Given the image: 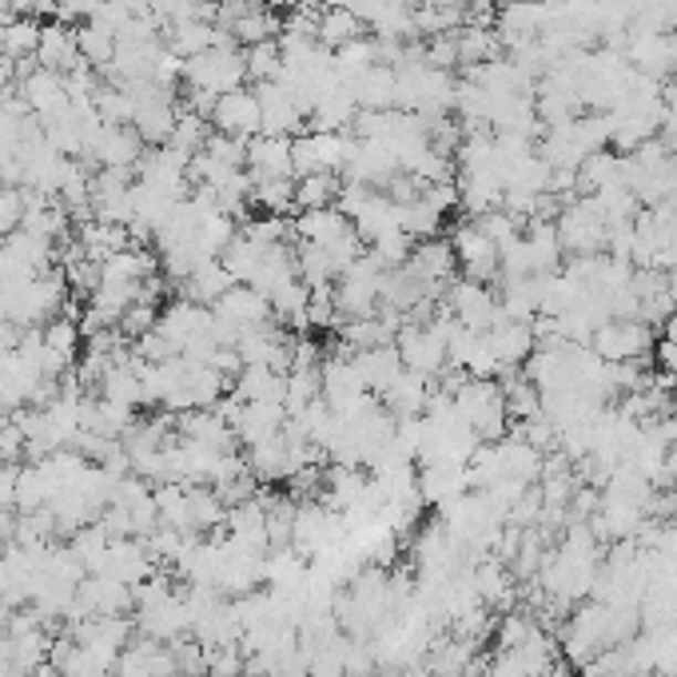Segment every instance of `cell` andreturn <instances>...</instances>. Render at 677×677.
Segmentation results:
<instances>
[{"label":"cell","mask_w":677,"mask_h":677,"mask_svg":"<svg viewBox=\"0 0 677 677\" xmlns=\"http://www.w3.org/2000/svg\"><path fill=\"white\" fill-rule=\"evenodd\" d=\"M654 327H646L642 319H606L590 338L602 363H642L654 355Z\"/></svg>","instance_id":"obj_2"},{"label":"cell","mask_w":677,"mask_h":677,"mask_svg":"<svg viewBox=\"0 0 677 677\" xmlns=\"http://www.w3.org/2000/svg\"><path fill=\"white\" fill-rule=\"evenodd\" d=\"M20 219H24V196L12 184H0V239L12 236L20 228Z\"/></svg>","instance_id":"obj_14"},{"label":"cell","mask_w":677,"mask_h":677,"mask_svg":"<svg viewBox=\"0 0 677 677\" xmlns=\"http://www.w3.org/2000/svg\"><path fill=\"white\" fill-rule=\"evenodd\" d=\"M243 64H248L251 84H271L283 72V52H279V40H263V44H251L243 49Z\"/></svg>","instance_id":"obj_13"},{"label":"cell","mask_w":677,"mask_h":677,"mask_svg":"<svg viewBox=\"0 0 677 677\" xmlns=\"http://www.w3.org/2000/svg\"><path fill=\"white\" fill-rule=\"evenodd\" d=\"M248 176L251 179H295L291 164V136H256L248 144Z\"/></svg>","instance_id":"obj_6"},{"label":"cell","mask_w":677,"mask_h":677,"mask_svg":"<svg viewBox=\"0 0 677 677\" xmlns=\"http://www.w3.org/2000/svg\"><path fill=\"white\" fill-rule=\"evenodd\" d=\"M40 29H44L40 20L12 17L9 24H4V52H0V60H12V64H20V60H37Z\"/></svg>","instance_id":"obj_11"},{"label":"cell","mask_w":677,"mask_h":677,"mask_svg":"<svg viewBox=\"0 0 677 677\" xmlns=\"http://www.w3.org/2000/svg\"><path fill=\"white\" fill-rule=\"evenodd\" d=\"M211 128L228 132V136H239V139H256L259 128H263V112H259L256 88H236V92L216 96Z\"/></svg>","instance_id":"obj_5"},{"label":"cell","mask_w":677,"mask_h":677,"mask_svg":"<svg viewBox=\"0 0 677 677\" xmlns=\"http://www.w3.org/2000/svg\"><path fill=\"white\" fill-rule=\"evenodd\" d=\"M37 64H40V69H49V72H60V76H69V72L76 69V64H84V60H80L76 29L60 24V20L44 24V29H40Z\"/></svg>","instance_id":"obj_7"},{"label":"cell","mask_w":677,"mask_h":677,"mask_svg":"<svg viewBox=\"0 0 677 677\" xmlns=\"http://www.w3.org/2000/svg\"><path fill=\"white\" fill-rule=\"evenodd\" d=\"M450 248H455L458 271H467V279H478V283L498 279V256H502V251H498V243L482 231V223H478L475 216L458 223Z\"/></svg>","instance_id":"obj_3"},{"label":"cell","mask_w":677,"mask_h":677,"mask_svg":"<svg viewBox=\"0 0 677 677\" xmlns=\"http://www.w3.org/2000/svg\"><path fill=\"white\" fill-rule=\"evenodd\" d=\"M144 152H148V144L136 136V128H132V124H104V128L96 132V139L88 144V152H84V156H88L96 168L136 171V164L144 159ZM84 156H80V159H84Z\"/></svg>","instance_id":"obj_4"},{"label":"cell","mask_w":677,"mask_h":677,"mask_svg":"<svg viewBox=\"0 0 677 677\" xmlns=\"http://www.w3.org/2000/svg\"><path fill=\"white\" fill-rule=\"evenodd\" d=\"M76 44H80V60L88 64V69L104 72L116 60V37L104 29H96V24H80L76 29Z\"/></svg>","instance_id":"obj_12"},{"label":"cell","mask_w":677,"mask_h":677,"mask_svg":"<svg viewBox=\"0 0 677 677\" xmlns=\"http://www.w3.org/2000/svg\"><path fill=\"white\" fill-rule=\"evenodd\" d=\"M546 677H570V669H566V666H558V662H554V669H550Z\"/></svg>","instance_id":"obj_17"},{"label":"cell","mask_w":677,"mask_h":677,"mask_svg":"<svg viewBox=\"0 0 677 677\" xmlns=\"http://www.w3.org/2000/svg\"><path fill=\"white\" fill-rule=\"evenodd\" d=\"M423 4H430V9H447V12H467L470 0H423Z\"/></svg>","instance_id":"obj_16"},{"label":"cell","mask_w":677,"mask_h":677,"mask_svg":"<svg viewBox=\"0 0 677 677\" xmlns=\"http://www.w3.org/2000/svg\"><path fill=\"white\" fill-rule=\"evenodd\" d=\"M184 88L211 92V96H223V92H236L248 84V64H243V49L236 44H216V49L199 52V56L184 60Z\"/></svg>","instance_id":"obj_1"},{"label":"cell","mask_w":677,"mask_h":677,"mask_svg":"<svg viewBox=\"0 0 677 677\" xmlns=\"http://www.w3.org/2000/svg\"><path fill=\"white\" fill-rule=\"evenodd\" d=\"M100 0H60L56 4V20L60 24H69V29H80V24H88L96 17Z\"/></svg>","instance_id":"obj_15"},{"label":"cell","mask_w":677,"mask_h":677,"mask_svg":"<svg viewBox=\"0 0 677 677\" xmlns=\"http://www.w3.org/2000/svg\"><path fill=\"white\" fill-rule=\"evenodd\" d=\"M236 288V279H231V271L219 263V259H208V263H199L196 271H191L184 283H179V291H184V299H191V303H199V308H216L219 299L228 295V291Z\"/></svg>","instance_id":"obj_8"},{"label":"cell","mask_w":677,"mask_h":677,"mask_svg":"<svg viewBox=\"0 0 677 677\" xmlns=\"http://www.w3.org/2000/svg\"><path fill=\"white\" fill-rule=\"evenodd\" d=\"M363 29H367V24H363L351 9H323L319 12L315 40L327 52H338V49H347L351 40H363Z\"/></svg>","instance_id":"obj_10"},{"label":"cell","mask_w":677,"mask_h":677,"mask_svg":"<svg viewBox=\"0 0 677 677\" xmlns=\"http://www.w3.org/2000/svg\"><path fill=\"white\" fill-rule=\"evenodd\" d=\"M338 191H343V176H338V171H315V176H299L295 179V211L335 208Z\"/></svg>","instance_id":"obj_9"}]
</instances>
